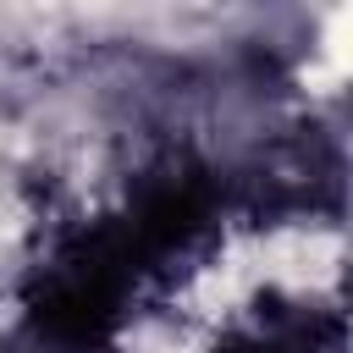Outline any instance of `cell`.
I'll list each match as a JSON object with an SVG mask.
<instances>
[{"instance_id": "cell-3", "label": "cell", "mask_w": 353, "mask_h": 353, "mask_svg": "<svg viewBox=\"0 0 353 353\" xmlns=\"http://www.w3.org/2000/svg\"><path fill=\"white\" fill-rule=\"evenodd\" d=\"M204 353H347V309L325 292L259 287Z\"/></svg>"}, {"instance_id": "cell-2", "label": "cell", "mask_w": 353, "mask_h": 353, "mask_svg": "<svg viewBox=\"0 0 353 353\" xmlns=\"http://www.w3.org/2000/svg\"><path fill=\"white\" fill-rule=\"evenodd\" d=\"M232 221L243 226H287V221H336L342 215V138L314 116L270 127L248 154L221 160Z\"/></svg>"}, {"instance_id": "cell-4", "label": "cell", "mask_w": 353, "mask_h": 353, "mask_svg": "<svg viewBox=\"0 0 353 353\" xmlns=\"http://www.w3.org/2000/svg\"><path fill=\"white\" fill-rule=\"evenodd\" d=\"M0 353H121V347H105V342H61V336L11 325V331L0 336Z\"/></svg>"}, {"instance_id": "cell-1", "label": "cell", "mask_w": 353, "mask_h": 353, "mask_svg": "<svg viewBox=\"0 0 353 353\" xmlns=\"http://www.w3.org/2000/svg\"><path fill=\"white\" fill-rule=\"evenodd\" d=\"M165 298L171 292L143 237L132 232L121 204H110L44 226L17 281V325L61 342L121 347V331L149 309H160Z\"/></svg>"}]
</instances>
